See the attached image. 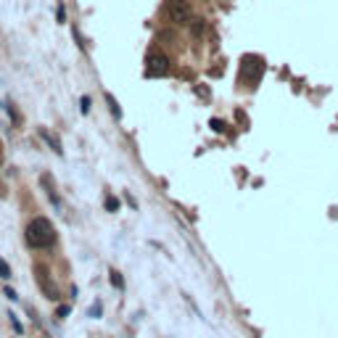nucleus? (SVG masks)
I'll return each mask as SVG.
<instances>
[{
    "mask_svg": "<svg viewBox=\"0 0 338 338\" xmlns=\"http://www.w3.org/2000/svg\"><path fill=\"white\" fill-rule=\"evenodd\" d=\"M0 158H3V151H0Z\"/></svg>",
    "mask_w": 338,
    "mask_h": 338,
    "instance_id": "20",
    "label": "nucleus"
},
{
    "mask_svg": "<svg viewBox=\"0 0 338 338\" xmlns=\"http://www.w3.org/2000/svg\"><path fill=\"white\" fill-rule=\"evenodd\" d=\"M190 30H193V34H201V32H204V18H193V22H190Z\"/></svg>",
    "mask_w": 338,
    "mask_h": 338,
    "instance_id": "15",
    "label": "nucleus"
},
{
    "mask_svg": "<svg viewBox=\"0 0 338 338\" xmlns=\"http://www.w3.org/2000/svg\"><path fill=\"white\" fill-rule=\"evenodd\" d=\"M106 103H108V111H111V116H114L116 122H122V108H119V103H116V98L111 96V92H106Z\"/></svg>",
    "mask_w": 338,
    "mask_h": 338,
    "instance_id": "6",
    "label": "nucleus"
},
{
    "mask_svg": "<svg viewBox=\"0 0 338 338\" xmlns=\"http://www.w3.org/2000/svg\"><path fill=\"white\" fill-rule=\"evenodd\" d=\"M90 108H92V98L90 96H82L80 98V111H82V114H90Z\"/></svg>",
    "mask_w": 338,
    "mask_h": 338,
    "instance_id": "12",
    "label": "nucleus"
},
{
    "mask_svg": "<svg viewBox=\"0 0 338 338\" xmlns=\"http://www.w3.org/2000/svg\"><path fill=\"white\" fill-rule=\"evenodd\" d=\"M42 182H45V193H48V198H50V204H53V209H56V212H64V201L58 198V193H56L53 180H50V177H42Z\"/></svg>",
    "mask_w": 338,
    "mask_h": 338,
    "instance_id": "5",
    "label": "nucleus"
},
{
    "mask_svg": "<svg viewBox=\"0 0 338 338\" xmlns=\"http://www.w3.org/2000/svg\"><path fill=\"white\" fill-rule=\"evenodd\" d=\"M166 16H169V22H174V24H190V3H188V0H169Z\"/></svg>",
    "mask_w": 338,
    "mask_h": 338,
    "instance_id": "2",
    "label": "nucleus"
},
{
    "mask_svg": "<svg viewBox=\"0 0 338 338\" xmlns=\"http://www.w3.org/2000/svg\"><path fill=\"white\" fill-rule=\"evenodd\" d=\"M212 130H217V132H222V130H224V122H220V119H212Z\"/></svg>",
    "mask_w": 338,
    "mask_h": 338,
    "instance_id": "18",
    "label": "nucleus"
},
{
    "mask_svg": "<svg viewBox=\"0 0 338 338\" xmlns=\"http://www.w3.org/2000/svg\"><path fill=\"white\" fill-rule=\"evenodd\" d=\"M3 296H8V302H18V296H16V290H14V288H6V290H3Z\"/></svg>",
    "mask_w": 338,
    "mask_h": 338,
    "instance_id": "17",
    "label": "nucleus"
},
{
    "mask_svg": "<svg viewBox=\"0 0 338 338\" xmlns=\"http://www.w3.org/2000/svg\"><path fill=\"white\" fill-rule=\"evenodd\" d=\"M8 320H11V328H14V330H16L18 336H22V333H24V325H22V322H18V317H16L14 312H8Z\"/></svg>",
    "mask_w": 338,
    "mask_h": 338,
    "instance_id": "13",
    "label": "nucleus"
},
{
    "mask_svg": "<svg viewBox=\"0 0 338 338\" xmlns=\"http://www.w3.org/2000/svg\"><path fill=\"white\" fill-rule=\"evenodd\" d=\"M166 72H169L166 56H162V53H151V56H148V74H151V77H158V74H166Z\"/></svg>",
    "mask_w": 338,
    "mask_h": 338,
    "instance_id": "3",
    "label": "nucleus"
},
{
    "mask_svg": "<svg viewBox=\"0 0 338 338\" xmlns=\"http://www.w3.org/2000/svg\"><path fill=\"white\" fill-rule=\"evenodd\" d=\"M3 108L8 111V116H11V122H14V124H16V127H18V124H22V116H18V111L14 108V103H11V100H6V103H3Z\"/></svg>",
    "mask_w": 338,
    "mask_h": 338,
    "instance_id": "7",
    "label": "nucleus"
},
{
    "mask_svg": "<svg viewBox=\"0 0 338 338\" xmlns=\"http://www.w3.org/2000/svg\"><path fill=\"white\" fill-rule=\"evenodd\" d=\"M90 317H96V320L100 317V302H96V304L90 306Z\"/></svg>",
    "mask_w": 338,
    "mask_h": 338,
    "instance_id": "16",
    "label": "nucleus"
},
{
    "mask_svg": "<svg viewBox=\"0 0 338 338\" xmlns=\"http://www.w3.org/2000/svg\"><path fill=\"white\" fill-rule=\"evenodd\" d=\"M106 209H108L111 214H116V212H119V198H116V196L106 193Z\"/></svg>",
    "mask_w": 338,
    "mask_h": 338,
    "instance_id": "10",
    "label": "nucleus"
},
{
    "mask_svg": "<svg viewBox=\"0 0 338 338\" xmlns=\"http://www.w3.org/2000/svg\"><path fill=\"white\" fill-rule=\"evenodd\" d=\"M37 135H40V140L42 143H48V148L56 154V156H64V148H61V143H58V138H56L50 130H45V127H40L37 130Z\"/></svg>",
    "mask_w": 338,
    "mask_h": 338,
    "instance_id": "4",
    "label": "nucleus"
},
{
    "mask_svg": "<svg viewBox=\"0 0 338 338\" xmlns=\"http://www.w3.org/2000/svg\"><path fill=\"white\" fill-rule=\"evenodd\" d=\"M124 198H127V204L132 206V209H138V201H135V196H132V193H124Z\"/></svg>",
    "mask_w": 338,
    "mask_h": 338,
    "instance_id": "19",
    "label": "nucleus"
},
{
    "mask_svg": "<svg viewBox=\"0 0 338 338\" xmlns=\"http://www.w3.org/2000/svg\"><path fill=\"white\" fill-rule=\"evenodd\" d=\"M108 278H111V286H114L116 290H124V280H122V275H119L116 270H111V272H108Z\"/></svg>",
    "mask_w": 338,
    "mask_h": 338,
    "instance_id": "9",
    "label": "nucleus"
},
{
    "mask_svg": "<svg viewBox=\"0 0 338 338\" xmlns=\"http://www.w3.org/2000/svg\"><path fill=\"white\" fill-rule=\"evenodd\" d=\"M24 238H26V246H32V248H50L56 243V228L50 224V220L34 217L26 222Z\"/></svg>",
    "mask_w": 338,
    "mask_h": 338,
    "instance_id": "1",
    "label": "nucleus"
},
{
    "mask_svg": "<svg viewBox=\"0 0 338 338\" xmlns=\"http://www.w3.org/2000/svg\"><path fill=\"white\" fill-rule=\"evenodd\" d=\"M0 278H3V280H11L14 278V272H11V267H8L6 259H0Z\"/></svg>",
    "mask_w": 338,
    "mask_h": 338,
    "instance_id": "11",
    "label": "nucleus"
},
{
    "mask_svg": "<svg viewBox=\"0 0 338 338\" xmlns=\"http://www.w3.org/2000/svg\"><path fill=\"white\" fill-rule=\"evenodd\" d=\"M69 312H72V306H69V304H61L58 309H56V320H66Z\"/></svg>",
    "mask_w": 338,
    "mask_h": 338,
    "instance_id": "14",
    "label": "nucleus"
},
{
    "mask_svg": "<svg viewBox=\"0 0 338 338\" xmlns=\"http://www.w3.org/2000/svg\"><path fill=\"white\" fill-rule=\"evenodd\" d=\"M66 18H69L66 6H64V0H58V6H56V22H58V24H66Z\"/></svg>",
    "mask_w": 338,
    "mask_h": 338,
    "instance_id": "8",
    "label": "nucleus"
}]
</instances>
